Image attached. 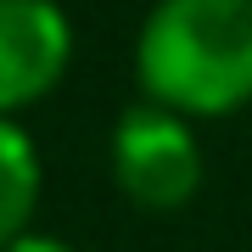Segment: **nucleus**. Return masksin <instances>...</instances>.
Returning <instances> with one entry per match:
<instances>
[{
  "mask_svg": "<svg viewBox=\"0 0 252 252\" xmlns=\"http://www.w3.org/2000/svg\"><path fill=\"white\" fill-rule=\"evenodd\" d=\"M6 252H79V247L62 241V235H51V230H28V235H17Z\"/></svg>",
  "mask_w": 252,
  "mask_h": 252,
  "instance_id": "obj_5",
  "label": "nucleus"
},
{
  "mask_svg": "<svg viewBox=\"0 0 252 252\" xmlns=\"http://www.w3.org/2000/svg\"><path fill=\"white\" fill-rule=\"evenodd\" d=\"M135 79L190 124L252 107V0H157L135 34Z\"/></svg>",
  "mask_w": 252,
  "mask_h": 252,
  "instance_id": "obj_1",
  "label": "nucleus"
},
{
  "mask_svg": "<svg viewBox=\"0 0 252 252\" xmlns=\"http://www.w3.org/2000/svg\"><path fill=\"white\" fill-rule=\"evenodd\" d=\"M39 196H45V162H39L34 135L17 118H0V252L17 235L34 230Z\"/></svg>",
  "mask_w": 252,
  "mask_h": 252,
  "instance_id": "obj_4",
  "label": "nucleus"
},
{
  "mask_svg": "<svg viewBox=\"0 0 252 252\" xmlns=\"http://www.w3.org/2000/svg\"><path fill=\"white\" fill-rule=\"evenodd\" d=\"M73 17L62 0H0V118L39 107L73 67Z\"/></svg>",
  "mask_w": 252,
  "mask_h": 252,
  "instance_id": "obj_3",
  "label": "nucleus"
},
{
  "mask_svg": "<svg viewBox=\"0 0 252 252\" xmlns=\"http://www.w3.org/2000/svg\"><path fill=\"white\" fill-rule=\"evenodd\" d=\"M112 185L124 190V202L146 207V213H174L202 190V140L190 129V118L157 107V101H135L112 124L107 146Z\"/></svg>",
  "mask_w": 252,
  "mask_h": 252,
  "instance_id": "obj_2",
  "label": "nucleus"
}]
</instances>
